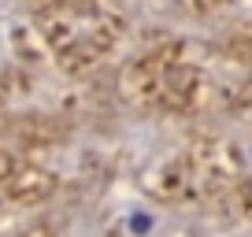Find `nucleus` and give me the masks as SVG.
Segmentation results:
<instances>
[{
  "label": "nucleus",
  "mask_w": 252,
  "mask_h": 237,
  "mask_svg": "<svg viewBox=\"0 0 252 237\" xmlns=\"http://www.w3.org/2000/svg\"><path fill=\"white\" fill-rule=\"evenodd\" d=\"M152 222H156V219H149V215H134L130 226H134V230H152Z\"/></svg>",
  "instance_id": "obj_1"
}]
</instances>
